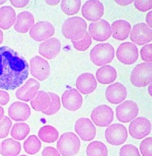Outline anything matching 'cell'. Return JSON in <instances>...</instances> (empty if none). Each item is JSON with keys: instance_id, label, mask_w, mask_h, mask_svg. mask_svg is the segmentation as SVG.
<instances>
[{"instance_id": "cell-22", "label": "cell", "mask_w": 152, "mask_h": 156, "mask_svg": "<svg viewBox=\"0 0 152 156\" xmlns=\"http://www.w3.org/2000/svg\"><path fill=\"white\" fill-rule=\"evenodd\" d=\"M76 87L83 94H89L96 90L98 83L95 76L89 73L81 74L76 81Z\"/></svg>"}, {"instance_id": "cell-5", "label": "cell", "mask_w": 152, "mask_h": 156, "mask_svg": "<svg viewBox=\"0 0 152 156\" xmlns=\"http://www.w3.org/2000/svg\"><path fill=\"white\" fill-rule=\"evenodd\" d=\"M152 64L143 62L138 64L131 71L130 81L138 87H143L151 83Z\"/></svg>"}, {"instance_id": "cell-35", "label": "cell", "mask_w": 152, "mask_h": 156, "mask_svg": "<svg viewBox=\"0 0 152 156\" xmlns=\"http://www.w3.org/2000/svg\"><path fill=\"white\" fill-rule=\"evenodd\" d=\"M72 43L76 50L84 52L88 49L89 47L92 44V38L89 32H86L80 40L77 41H72Z\"/></svg>"}, {"instance_id": "cell-7", "label": "cell", "mask_w": 152, "mask_h": 156, "mask_svg": "<svg viewBox=\"0 0 152 156\" xmlns=\"http://www.w3.org/2000/svg\"><path fill=\"white\" fill-rule=\"evenodd\" d=\"M30 73L40 81L47 79L50 75V66L49 62L40 56L33 57L30 61Z\"/></svg>"}, {"instance_id": "cell-4", "label": "cell", "mask_w": 152, "mask_h": 156, "mask_svg": "<svg viewBox=\"0 0 152 156\" xmlns=\"http://www.w3.org/2000/svg\"><path fill=\"white\" fill-rule=\"evenodd\" d=\"M80 147L79 138L71 132L61 135L57 144V149L62 156H74L78 154Z\"/></svg>"}, {"instance_id": "cell-16", "label": "cell", "mask_w": 152, "mask_h": 156, "mask_svg": "<svg viewBox=\"0 0 152 156\" xmlns=\"http://www.w3.org/2000/svg\"><path fill=\"white\" fill-rule=\"evenodd\" d=\"M75 131L82 140L86 142L92 140L96 135V126L87 118H81L75 122Z\"/></svg>"}, {"instance_id": "cell-21", "label": "cell", "mask_w": 152, "mask_h": 156, "mask_svg": "<svg viewBox=\"0 0 152 156\" xmlns=\"http://www.w3.org/2000/svg\"><path fill=\"white\" fill-rule=\"evenodd\" d=\"M8 115L15 122H24L29 119L31 115L30 106L21 101L13 103L8 108Z\"/></svg>"}, {"instance_id": "cell-28", "label": "cell", "mask_w": 152, "mask_h": 156, "mask_svg": "<svg viewBox=\"0 0 152 156\" xmlns=\"http://www.w3.org/2000/svg\"><path fill=\"white\" fill-rule=\"evenodd\" d=\"M21 144L12 139H6L2 142L0 154L3 156H17L20 153Z\"/></svg>"}, {"instance_id": "cell-1", "label": "cell", "mask_w": 152, "mask_h": 156, "mask_svg": "<svg viewBox=\"0 0 152 156\" xmlns=\"http://www.w3.org/2000/svg\"><path fill=\"white\" fill-rule=\"evenodd\" d=\"M29 75V65L25 58L8 46L0 47V89L14 90Z\"/></svg>"}, {"instance_id": "cell-37", "label": "cell", "mask_w": 152, "mask_h": 156, "mask_svg": "<svg viewBox=\"0 0 152 156\" xmlns=\"http://www.w3.org/2000/svg\"><path fill=\"white\" fill-rule=\"evenodd\" d=\"M119 156H141V155L136 146L126 144L121 148Z\"/></svg>"}, {"instance_id": "cell-11", "label": "cell", "mask_w": 152, "mask_h": 156, "mask_svg": "<svg viewBox=\"0 0 152 156\" xmlns=\"http://www.w3.org/2000/svg\"><path fill=\"white\" fill-rule=\"evenodd\" d=\"M118 59L123 64L131 65L138 58V50L135 44L131 42L122 43L118 47L116 52Z\"/></svg>"}, {"instance_id": "cell-36", "label": "cell", "mask_w": 152, "mask_h": 156, "mask_svg": "<svg viewBox=\"0 0 152 156\" xmlns=\"http://www.w3.org/2000/svg\"><path fill=\"white\" fill-rule=\"evenodd\" d=\"M12 126V122L8 116H4L0 121V139H4L8 136L9 130Z\"/></svg>"}, {"instance_id": "cell-44", "label": "cell", "mask_w": 152, "mask_h": 156, "mask_svg": "<svg viewBox=\"0 0 152 156\" xmlns=\"http://www.w3.org/2000/svg\"><path fill=\"white\" fill-rule=\"evenodd\" d=\"M115 2L121 6H127L130 4H131L132 3H133L134 1H130V0H128V1H125V0H116Z\"/></svg>"}, {"instance_id": "cell-20", "label": "cell", "mask_w": 152, "mask_h": 156, "mask_svg": "<svg viewBox=\"0 0 152 156\" xmlns=\"http://www.w3.org/2000/svg\"><path fill=\"white\" fill-rule=\"evenodd\" d=\"M61 50V43L58 38H50L42 43L39 47V54L47 59H53L57 55Z\"/></svg>"}, {"instance_id": "cell-24", "label": "cell", "mask_w": 152, "mask_h": 156, "mask_svg": "<svg viewBox=\"0 0 152 156\" xmlns=\"http://www.w3.org/2000/svg\"><path fill=\"white\" fill-rule=\"evenodd\" d=\"M112 36L116 40L123 41L128 38L131 30V24L125 20H118L111 27Z\"/></svg>"}, {"instance_id": "cell-32", "label": "cell", "mask_w": 152, "mask_h": 156, "mask_svg": "<svg viewBox=\"0 0 152 156\" xmlns=\"http://www.w3.org/2000/svg\"><path fill=\"white\" fill-rule=\"evenodd\" d=\"M42 144L39 138L35 135H32L24 142L23 148L25 151L30 155H34L39 152Z\"/></svg>"}, {"instance_id": "cell-9", "label": "cell", "mask_w": 152, "mask_h": 156, "mask_svg": "<svg viewBox=\"0 0 152 156\" xmlns=\"http://www.w3.org/2000/svg\"><path fill=\"white\" fill-rule=\"evenodd\" d=\"M88 32L91 38L97 42L107 41L112 34L110 24L104 19L91 23Z\"/></svg>"}, {"instance_id": "cell-46", "label": "cell", "mask_w": 152, "mask_h": 156, "mask_svg": "<svg viewBox=\"0 0 152 156\" xmlns=\"http://www.w3.org/2000/svg\"><path fill=\"white\" fill-rule=\"evenodd\" d=\"M45 3L50 6H55L59 4L60 3V1H59V0H57V1H54V0L53 1H45Z\"/></svg>"}, {"instance_id": "cell-48", "label": "cell", "mask_w": 152, "mask_h": 156, "mask_svg": "<svg viewBox=\"0 0 152 156\" xmlns=\"http://www.w3.org/2000/svg\"><path fill=\"white\" fill-rule=\"evenodd\" d=\"M3 38H4L3 33V32L2 31L1 29H0V45H1V44L3 43Z\"/></svg>"}, {"instance_id": "cell-51", "label": "cell", "mask_w": 152, "mask_h": 156, "mask_svg": "<svg viewBox=\"0 0 152 156\" xmlns=\"http://www.w3.org/2000/svg\"><path fill=\"white\" fill-rule=\"evenodd\" d=\"M20 156H28V155H21Z\"/></svg>"}, {"instance_id": "cell-50", "label": "cell", "mask_w": 152, "mask_h": 156, "mask_svg": "<svg viewBox=\"0 0 152 156\" xmlns=\"http://www.w3.org/2000/svg\"><path fill=\"white\" fill-rule=\"evenodd\" d=\"M6 2V1H0V5H2L4 3H5Z\"/></svg>"}, {"instance_id": "cell-41", "label": "cell", "mask_w": 152, "mask_h": 156, "mask_svg": "<svg viewBox=\"0 0 152 156\" xmlns=\"http://www.w3.org/2000/svg\"><path fill=\"white\" fill-rule=\"evenodd\" d=\"M42 155V156H60V154L57 150L50 146L44 148Z\"/></svg>"}, {"instance_id": "cell-8", "label": "cell", "mask_w": 152, "mask_h": 156, "mask_svg": "<svg viewBox=\"0 0 152 156\" xmlns=\"http://www.w3.org/2000/svg\"><path fill=\"white\" fill-rule=\"evenodd\" d=\"M54 26L48 21H40L34 24L30 28V37L36 42L45 41L55 34Z\"/></svg>"}, {"instance_id": "cell-49", "label": "cell", "mask_w": 152, "mask_h": 156, "mask_svg": "<svg viewBox=\"0 0 152 156\" xmlns=\"http://www.w3.org/2000/svg\"><path fill=\"white\" fill-rule=\"evenodd\" d=\"M151 83L149 84V86H148V92H149V94H150V96H151Z\"/></svg>"}, {"instance_id": "cell-23", "label": "cell", "mask_w": 152, "mask_h": 156, "mask_svg": "<svg viewBox=\"0 0 152 156\" xmlns=\"http://www.w3.org/2000/svg\"><path fill=\"white\" fill-rule=\"evenodd\" d=\"M34 23L35 18L33 15L30 12L24 11L17 15L14 29L18 33L25 34L29 31Z\"/></svg>"}, {"instance_id": "cell-30", "label": "cell", "mask_w": 152, "mask_h": 156, "mask_svg": "<svg viewBox=\"0 0 152 156\" xmlns=\"http://www.w3.org/2000/svg\"><path fill=\"white\" fill-rule=\"evenodd\" d=\"M30 132L29 125L26 123L20 122L13 125L11 131L12 138L17 140H22L25 139Z\"/></svg>"}, {"instance_id": "cell-39", "label": "cell", "mask_w": 152, "mask_h": 156, "mask_svg": "<svg viewBox=\"0 0 152 156\" xmlns=\"http://www.w3.org/2000/svg\"><path fill=\"white\" fill-rule=\"evenodd\" d=\"M152 44H146L141 48L140 51V55L141 59L145 62H152Z\"/></svg>"}, {"instance_id": "cell-10", "label": "cell", "mask_w": 152, "mask_h": 156, "mask_svg": "<svg viewBox=\"0 0 152 156\" xmlns=\"http://www.w3.org/2000/svg\"><path fill=\"white\" fill-rule=\"evenodd\" d=\"M138 112L137 103L131 100L124 101L116 108V118L122 123H128L133 120L138 116Z\"/></svg>"}, {"instance_id": "cell-6", "label": "cell", "mask_w": 152, "mask_h": 156, "mask_svg": "<svg viewBox=\"0 0 152 156\" xmlns=\"http://www.w3.org/2000/svg\"><path fill=\"white\" fill-rule=\"evenodd\" d=\"M91 118L96 126L106 127L110 125L113 121L114 112L110 106L101 105L92 111Z\"/></svg>"}, {"instance_id": "cell-29", "label": "cell", "mask_w": 152, "mask_h": 156, "mask_svg": "<svg viewBox=\"0 0 152 156\" xmlns=\"http://www.w3.org/2000/svg\"><path fill=\"white\" fill-rule=\"evenodd\" d=\"M39 139L45 143H54L58 139V130L51 125H45L39 130L38 133Z\"/></svg>"}, {"instance_id": "cell-47", "label": "cell", "mask_w": 152, "mask_h": 156, "mask_svg": "<svg viewBox=\"0 0 152 156\" xmlns=\"http://www.w3.org/2000/svg\"><path fill=\"white\" fill-rule=\"evenodd\" d=\"M4 114H5L4 109L2 106H0V121L3 119V118L4 117Z\"/></svg>"}, {"instance_id": "cell-52", "label": "cell", "mask_w": 152, "mask_h": 156, "mask_svg": "<svg viewBox=\"0 0 152 156\" xmlns=\"http://www.w3.org/2000/svg\"><path fill=\"white\" fill-rule=\"evenodd\" d=\"M0 151H1V147H0Z\"/></svg>"}, {"instance_id": "cell-12", "label": "cell", "mask_w": 152, "mask_h": 156, "mask_svg": "<svg viewBox=\"0 0 152 156\" xmlns=\"http://www.w3.org/2000/svg\"><path fill=\"white\" fill-rule=\"evenodd\" d=\"M106 141L112 145H120L124 144L128 139V132L126 126L120 123L109 125L105 131Z\"/></svg>"}, {"instance_id": "cell-38", "label": "cell", "mask_w": 152, "mask_h": 156, "mask_svg": "<svg viewBox=\"0 0 152 156\" xmlns=\"http://www.w3.org/2000/svg\"><path fill=\"white\" fill-rule=\"evenodd\" d=\"M152 138L148 137L144 139L140 144V152L143 156H152L151 151Z\"/></svg>"}, {"instance_id": "cell-15", "label": "cell", "mask_w": 152, "mask_h": 156, "mask_svg": "<svg viewBox=\"0 0 152 156\" xmlns=\"http://www.w3.org/2000/svg\"><path fill=\"white\" fill-rule=\"evenodd\" d=\"M81 12L83 17L87 20L97 22L104 15V5L99 1H88L83 5Z\"/></svg>"}, {"instance_id": "cell-14", "label": "cell", "mask_w": 152, "mask_h": 156, "mask_svg": "<svg viewBox=\"0 0 152 156\" xmlns=\"http://www.w3.org/2000/svg\"><path fill=\"white\" fill-rule=\"evenodd\" d=\"M151 122L145 117H138L132 120L129 126V133L133 138L141 139L150 133Z\"/></svg>"}, {"instance_id": "cell-18", "label": "cell", "mask_w": 152, "mask_h": 156, "mask_svg": "<svg viewBox=\"0 0 152 156\" xmlns=\"http://www.w3.org/2000/svg\"><path fill=\"white\" fill-rule=\"evenodd\" d=\"M40 84L36 80L30 78L25 84L16 91V96L18 100L23 101H31L36 96L38 90L40 89Z\"/></svg>"}, {"instance_id": "cell-42", "label": "cell", "mask_w": 152, "mask_h": 156, "mask_svg": "<svg viewBox=\"0 0 152 156\" xmlns=\"http://www.w3.org/2000/svg\"><path fill=\"white\" fill-rule=\"evenodd\" d=\"M9 101V95L6 91L0 90V105H6Z\"/></svg>"}, {"instance_id": "cell-13", "label": "cell", "mask_w": 152, "mask_h": 156, "mask_svg": "<svg viewBox=\"0 0 152 156\" xmlns=\"http://www.w3.org/2000/svg\"><path fill=\"white\" fill-rule=\"evenodd\" d=\"M130 40L138 45H143L152 41V30L145 23H139L130 32Z\"/></svg>"}, {"instance_id": "cell-3", "label": "cell", "mask_w": 152, "mask_h": 156, "mask_svg": "<svg viewBox=\"0 0 152 156\" xmlns=\"http://www.w3.org/2000/svg\"><path fill=\"white\" fill-rule=\"evenodd\" d=\"M90 58L94 64L98 66L111 63L115 55V48L109 43H101L95 45L90 51Z\"/></svg>"}, {"instance_id": "cell-19", "label": "cell", "mask_w": 152, "mask_h": 156, "mask_svg": "<svg viewBox=\"0 0 152 156\" xmlns=\"http://www.w3.org/2000/svg\"><path fill=\"white\" fill-rule=\"evenodd\" d=\"M105 94L106 100L109 103L117 105L125 100L127 97V90L123 84L117 82L108 86Z\"/></svg>"}, {"instance_id": "cell-31", "label": "cell", "mask_w": 152, "mask_h": 156, "mask_svg": "<svg viewBox=\"0 0 152 156\" xmlns=\"http://www.w3.org/2000/svg\"><path fill=\"white\" fill-rule=\"evenodd\" d=\"M86 153L88 156H108V150L102 142L94 141L88 145Z\"/></svg>"}, {"instance_id": "cell-27", "label": "cell", "mask_w": 152, "mask_h": 156, "mask_svg": "<svg viewBox=\"0 0 152 156\" xmlns=\"http://www.w3.org/2000/svg\"><path fill=\"white\" fill-rule=\"evenodd\" d=\"M51 99L48 93L44 91H38L36 96L30 101L32 108L36 112H43L49 108Z\"/></svg>"}, {"instance_id": "cell-17", "label": "cell", "mask_w": 152, "mask_h": 156, "mask_svg": "<svg viewBox=\"0 0 152 156\" xmlns=\"http://www.w3.org/2000/svg\"><path fill=\"white\" fill-rule=\"evenodd\" d=\"M62 103L65 109L75 112L81 108L83 103L82 96L77 90H67L62 95Z\"/></svg>"}, {"instance_id": "cell-40", "label": "cell", "mask_w": 152, "mask_h": 156, "mask_svg": "<svg viewBox=\"0 0 152 156\" xmlns=\"http://www.w3.org/2000/svg\"><path fill=\"white\" fill-rule=\"evenodd\" d=\"M135 7L138 11L146 12L152 8V1H135Z\"/></svg>"}, {"instance_id": "cell-25", "label": "cell", "mask_w": 152, "mask_h": 156, "mask_svg": "<svg viewBox=\"0 0 152 156\" xmlns=\"http://www.w3.org/2000/svg\"><path fill=\"white\" fill-rule=\"evenodd\" d=\"M97 81L102 84H108L115 81L117 78V71L115 67L110 65H105L97 70Z\"/></svg>"}, {"instance_id": "cell-26", "label": "cell", "mask_w": 152, "mask_h": 156, "mask_svg": "<svg viewBox=\"0 0 152 156\" xmlns=\"http://www.w3.org/2000/svg\"><path fill=\"white\" fill-rule=\"evenodd\" d=\"M16 15L15 9L9 6L0 8V28L3 30L10 28L15 23Z\"/></svg>"}, {"instance_id": "cell-34", "label": "cell", "mask_w": 152, "mask_h": 156, "mask_svg": "<svg viewBox=\"0 0 152 156\" xmlns=\"http://www.w3.org/2000/svg\"><path fill=\"white\" fill-rule=\"evenodd\" d=\"M48 94L50 97L51 103L49 108L42 113L47 115H53L57 113L60 109V100L59 96L54 93L49 92Z\"/></svg>"}, {"instance_id": "cell-33", "label": "cell", "mask_w": 152, "mask_h": 156, "mask_svg": "<svg viewBox=\"0 0 152 156\" xmlns=\"http://www.w3.org/2000/svg\"><path fill=\"white\" fill-rule=\"evenodd\" d=\"M81 2L79 0L76 1H64L61 2L60 7L62 11L66 15L72 16L77 14L81 8Z\"/></svg>"}, {"instance_id": "cell-2", "label": "cell", "mask_w": 152, "mask_h": 156, "mask_svg": "<svg viewBox=\"0 0 152 156\" xmlns=\"http://www.w3.org/2000/svg\"><path fill=\"white\" fill-rule=\"evenodd\" d=\"M87 23L79 16H73L65 20L62 27L64 36L72 41H77L87 32Z\"/></svg>"}, {"instance_id": "cell-43", "label": "cell", "mask_w": 152, "mask_h": 156, "mask_svg": "<svg viewBox=\"0 0 152 156\" xmlns=\"http://www.w3.org/2000/svg\"><path fill=\"white\" fill-rule=\"evenodd\" d=\"M10 3L13 6L16 8H23L29 3V1H16V0H11Z\"/></svg>"}, {"instance_id": "cell-45", "label": "cell", "mask_w": 152, "mask_h": 156, "mask_svg": "<svg viewBox=\"0 0 152 156\" xmlns=\"http://www.w3.org/2000/svg\"><path fill=\"white\" fill-rule=\"evenodd\" d=\"M151 15H152V12L150 11L149 12L147 16H146V22L147 23V25L151 28L152 27V23H151Z\"/></svg>"}]
</instances>
